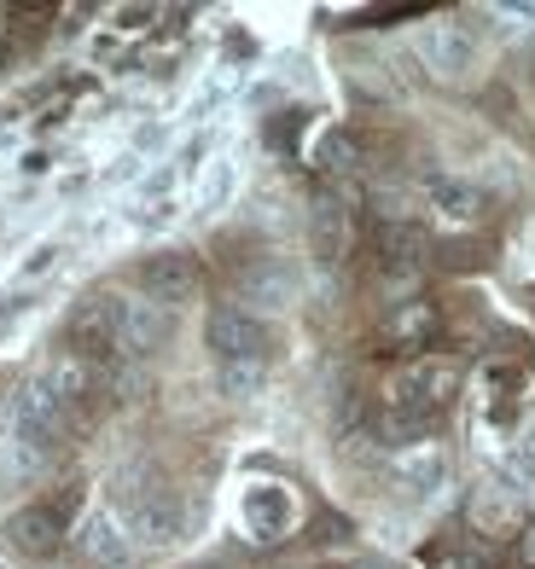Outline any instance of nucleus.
Returning a JSON list of instances; mask_svg holds the SVG:
<instances>
[{
    "instance_id": "obj_1",
    "label": "nucleus",
    "mask_w": 535,
    "mask_h": 569,
    "mask_svg": "<svg viewBox=\"0 0 535 569\" xmlns=\"http://www.w3.org/2000/svg\"><path fill=\"white\" fill-rule=\"evenodd\" d=\"M117 506H122V529H129V540H140V547H169V540H181V529H187V517H181L169 488L140 482L135 471L117 477Z\"/></svg>"
},
{
    "instance_id": "obj_2",
    "label": "nucleus",
    "mask_w": 535,
    "mask_h": 569,
    "mask_svg": "<svg viewBox=\"0 0 535 569\" xmlns=\"http://www.w3.org/2000/svg\"><path fill=\"white\" fill-rule=\"evenodd\" d=\"M7 425H12V442L18 448H30V453H53L65 442V430L76 425V412L47 390V378H30V383H18L12 401H7Z\"/></svg>"
},
{
    "instance_id": "obj_3",
    "label": "nucleus",
    "mask_w": 535,
    "mask_h": 569,
    "mask_svg": "<svg viewBox=\"0 0 535 569\" xmlns=\"http://www.w3.org/2000/svg\"><path fill=\"white\" fill-rule=\"evenodd\" d=\"M117 320H122V297L117 291H93L70 308L65 320V338H70V355L93 360V367H111L117 360Z\"/></svg>"
},
{
    "instance_id": "obj_4",
    "label": "nucleus",
    "mask_w": 535,
    "mask_h": 569,
    "mask_svg": "<svg viewBox=\"0 0 535 569\" xmlns=\"http://www.w3.org/2000/svg\"><path fill=\"white\" fill-rule=\"evenodd\" d=\"M454 396H460V367H454V360L425 355V360H414V367H402V372L390 378V396H385V401L414 407V412H425V419H437Z\"/></svg>"
},
{
    "instance_id": "obj_5",
    "label": "nucleus",
    "mask_w": 535,
    "mask_h": 569,
    "mask_svg": "<svg viewBox=\"0 0 535 569\" xmlns=\"http://www.w3.org/2000/svg\"><path fill=\"white\" fill-rule=\"evenodd\" d=\"M204 343L216 349V360H268V326L239 302H221L210 308L204 320Z\"/></svg>"
},
{
    "instance_id": "obj_6",
    "label": "nucleus",
    "mask_w": 535,
    "mask_h": 569,
    "mask_svg": "<svg viewBox=\"0 0 535 569\" xmlns=\"http://www.w3.org/2000/svg\"><path fill=\"white\" fill-rule=\"evenodd\" d=\"M198 284H204V273H198V262L187 250H164V256H151V262H140V297L158 302V308L192 302Z\"/></svg>"
},
{
    "instance_id": "obj_7",
    "label": "nucleus",
    "mask_w": 535,
    "mask_h": 569,
    "mask_svg": "<svg viewBox=\"0 0 535 569\" xmlns=\"http://www.w3.org/2000/svg\"><path fill=\"white\" fill-rule=\"evenodd\" d=\"M169 308L146 302V297H122V320H117V360H146L169 343Z\"/></svg>"
},
{
    "instance_id": "obj_8",
    "label": "nucleus",
    "mask_w": 535,
    "mask_h": 569,
    "mask_svg": "<svg viewBox=\"0 0 535 569\" xmlns=\"http://www.w3.org/2000/svg\"><path fill=\"white\" fill-rule=\"evenodd\" d=\"M7 547L18 558H36V563L59 558L65 552V517H59V506H18L7 517Z\"/></svg>"
},
{
    "instance_id": "obj_9",
    "label": "nucleus",
    "mask_w": 535,
    "mask_h": 569,
    "mask_svg": "<svg viewBox=\"0 0 535 569\" xmlns=\"http://www.w3.org/2000/svg\"><path fill=\"white\" fill-rule=\"evenodd\" d=\"M70 540L93 569H129V558H135V540L122 529V517H111V511H88L82 523L70 529Z\"/></svg>"
},
{
    "instance_id": "obj_10",
    "label": "nucleus",
    "mask_w": 535,
    "mask_h": 569,
    "mask_svg": "<svg viewBox=\"0 0 535 569\" xmlns=\"http://www.w3.org/2000/svg\"><path fill=\"white\" fill-rule=\"evenodd\" d=\"M309 250H315V262H326V268H338L344 256L355 250V216H349V203L338 192L315 198V210H309Z\"/></svg>"
},
{
    "instance_id": "obj_11",
    "label": "nucleus",
    "mask_w": 535,
    "mask_h": 569,
    "mask_svg": "<svg viewBox=\"0 0 535 569\" xmlns=\"http://www.w3.org/2000/svg\"><path fill=\"white\" fill-rule=\"evenodd\" d=\"M430 256V232L419 221H385L378 227V268L390 279H414Z\"/></svg>"
},
{
    "instance_id": "obj_12",
    "label": "nucleus",
    "mask_w": 535,
    "mask_h": 569,
    "mask_svg": "<svg viewBox=\"0 0 535 569\" xmlns=\"http://www.w3.org/2000/svg\"><path fill=\"white\" fill-rule=\"evenodd\" d=\"M419 59L430 64V76H443V82H460V76L477 64V47L460 23H430L419 36Z\"/></svg>"
},
{
    "instance_id": "obj_13",
    "label": "nucleus",
    "mask_w": 535,
    "mask_h": 569,
    "mask_svg": "<svg viewBox=\"0 0 535 569\" xmlns=\"http://www.w3.org/2000/svg\"><path fill=\"white\" fill-rule=\"evenodd\" d=\"M390 477H396V488H402V495H414V500H430V495H437V488L448 482V453H443L437 442H419V448L396 453Z\"/></svg>"
},
{
    "instance_id": "obj_14",
    "label": "nucleus",
    "mask_w": 535,
    "mask_h": 569,
    "mask_svg": "<svg viewBox=\"0 0 535 569\" xmlns=\"http://www.w3.org/2000/svg\"><path fill=\"white\" fill-rule=\"evenodd\" d=\"M291 297H297V284L279 262H250L239 273V302H250V315H279Z\"/></svg>"
},
{
    "instance_id": "obj_15",
    "label": "nucleus",
    "mask_w": 535,
    "mask_h": 569,
    "mask_svg": "<svg viewBox=\"0 0 535 569\" xmlns=\"http://www.w3.org/2000/svg\"><path fill=\"white\" fill-rule=\"evenodd\" d=\"M41 378H47V390H53L70 412H82L99 396V367H93V360H82V355H59Z\"/></svg>"
},
{
    "instance_id": "obj_16",
    "label": "nucleus",
    "mask_w": 535,
    "mask_h": 569,
    "mask_svg": "<svg viewBox=\"0 0 535 569\" xmlns=\"http://www.w3.org/2000/svg\"><path fill=\"white\" fill-rule=\"evenodd\" d=\"M291 495L286 488H274V482H262V488H250L245 495V529L257 535V540H279L291 529Z\"/></svg>"
},
{
    "instance_id": "obj_17",
    "label": "nucleus",
    "mask_w": 535,
    "mask_h": 569,
    "mask_svg": "<svg viewBox=\"0 0 535 569\" xmlns=\"http://www.w3.org/2000/svg\"><path fill=\"white\" fill-rule=\"evenodd\" d=\"M425 198H430V210H437L448 227H472L483 216V192L472 187V180H454V174H437L425 187Z\"/></svg>"
},
{
    "instance_id": "obj_18",
    "label": "nucleus",
    "mask_w": 535,
    "mask_h": 569,
    "mask_svg": "<svg viewBox=\"0 0 535 569\" xmlns=\"http://www.w3.org/2000/svg\"><path fill=\"white\" fill-rule=\"evenodd\" d=\"M385 338L402 343V349H419L437 338V302H425V297H407L390 308V320H385Z\"/></svg>"
},
{
    "instance_id": "obj_19",
    "label": "nucleus",
    "mask_w": 535,
    "mask_h": 569,
    "mask_svg": "<svg viewBox=\"0 0 535 569\" xmlns=\"http://www.w3.org/2000/svg\"><path fill=\"white\" fill-rule=\"evenodd\" d=\"M425 430H430V419H425V412H414V407L385 401V412H378V436H385V442H396L402 453H407V448H419V442H425Z\"/></svg>"
},
{
    "instance_id": "obj_20",
    "label": "nucleus",
    "mask_w": 535,
    "mask_h": 569,
    "mask_svg": "<svg viewBox=\"0 0 535 569\" xmlns=\"http://www.w3.org/2000/svg\"><path fill=\"white\" fill-rule=\"evenodd\" d=\"M315 163L326 174H349V169H361V140L349 134V128H326V134L315 140Z\"/></svg>"
},
{
    "instance_id": "obj_21",
    "label": "nucleus",
    "mask_w": 535,
    "mask_h": 569,
    "mask_svg": "<svg viewBox=\"0 0 535 569\" xmlns=\"http://www.w3.org/2000/svg\"><path fill=\"white\" fill-rule=\"evenodd\" d=\"M268 383V360H221V396L227 401H250Z\"/></svg>"
},
{
    "instance_id": "obj_22",
    "label": "nucleus",
    "mask_w": 535,
    "mask_h": 569,
    "mask_svg": "<svg viewBox=\"0 0 535 569\" xmlns=\"http://www.w3.org/2000/svg\"><path fill=\"white\" fill-rule=\"evenodd\" d=\"M430 569H489V547L483 540H443V547H430Z\"/></svg>"
},
{
    "instance_id": "obj_23",
    "label": "nucleus",
    "mask_w": 535,
    "mask_h": 569,
    "mask_svg": "<svg viewBox=\"0 0 535 569\" xmlns=\"http://www.w3.org/2000/svg\"><path fill=\"white\" fill-rule=\"evenodd\" d=\"M234 187H239V163L234 158L210 163V174H204V187H198V210H221V203L234 198Z\"/></svg>"
},
{
    "instance_id": "obj_24",
    "label": "nucleus",
    "mask_w": 535,
    "mask_h": 569,
    "mask_svg": "<svg viewBox=\"0 0 535 569\" xmlns=\"http://www.w3.org/2000/svg\"><path fill=\"white\" fill-rule=\"evenodd\" d=\"M472 517H477L483 529H501V523H513V506H506V500H489V495H477V500H472Z\"/></svg>"
},
{
    "instance_id": "obj_25",
    "label": "nucleus",
    "mask_w": 535,
    "mask_h": 569,
    "mask_svg": "<svg viewBox=\"0 0 535 569\" xmlns=\"http://www.w3.org/2000/svg\"><path fill=\"white\" fill-rule=\"evenodd\" d=\"M518 558H524V569H535V523L518 529Z\"/></svg>"
},
{
    "instance_id": "obj_26",
    "label": "nucleus",
    "mask_w": 535,
    "mask_h": 569,
    "mask_svg": "<svg viewBox=\"0 0 535 569\" xmlns=\"http://www.w3.org/2000/svg\"><path fill=\"white\" fill-rule=\"evenodd\" d=\"M53 256H59L53 244H47V250H36V256H30V273H41V268H53Z\"/></svg>"
},
{
    "instance_id": "obj_27",
    "label": "nucleus",
    "mask_w": 535,
    "mask_h": 569,
    "mask_svg": "<svg viewBox=\"0 0 535 569\" xmlns=\"http://www.w3.org/2000/svg\"><path fill=\"white\" fill-rule=\"evenodd\" d=\"M513 465H518L524 477H535V448H518V453H513Z\"/></svg>"
},
{
    "instance_id": "obj_28",
    "label": "nucleus",
    "mask_w": 535,
    "mask_h": 569,
    "mask_svg": "<svg viewBox=\"0 0 535 569\" xmlns=\"http://www.w3.org/2000/svg\"><path fill=\"white\" fill-rule=\"evenodd\" d=\"M344 569H396V563H385V558H355V563H344Z\"/></svg>"
}]
</instances>
